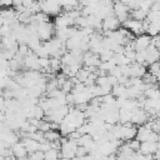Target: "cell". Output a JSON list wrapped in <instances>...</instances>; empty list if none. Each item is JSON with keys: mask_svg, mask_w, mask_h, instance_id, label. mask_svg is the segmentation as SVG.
Returning <instances> with one entry per match:
<instances>
[{"mask_svg": "<svg viewBox=\"0 0 160 160\" xmlns=\"http://www.w3.org/2000/svg\"><path fill=\"white\" fill-rule=\"evenodd\" d=\"M151 132H152V130H151L148 125H145V124H144V125H140V128L138 129L136 139H139L141 142H142V141H148Z\"/></svg>", "mask_w": 160, "mask_h": 160, "instance_id": "12", "label": "cell"}, {"mask_svg": "<svg viewBox=\"0 0 160 160\" xmlns=\"http://www.w3.org/2000/svg\"><path fill=\"white\" fill-rule=\"evenodd\" d=\"M101 62H102V61H101L99 54H95V52H92L91 50L84 52V64H85L86 66H98V68H99Z\"/></svg>", "mask_w": 160, "mask_h": 160, "instance_id": "8", "label": "cell"}, {"mask_svg": "<svg viewBox=\"0 0 160 160\" xmlns=\"http://www.w3.org/2000/svg\"><path fill=\"white\" fill-rule=\"evenodd\" d=\"M11 148H12V151H14V156L18 158V159H19V158H24V156H26V155L29 154L22 141H21V142L18 141V142L14 144Z\"/></svg>", "mask_w": 160, "mask_h": 160, "instance_id": "15", "label": "cell"}, {"mask_svg": "<svg viewBox=\"0 0 160 160\" xmlns=\"http://www.w3.org/2000/svg\"><path fill=\"white\" fill-rule=\"evenodd\" d=\"M122 25H124V28L129 29L132 34H135V35H138V36L141 35V34H146L145 30H144V24H142V21H140V20L129 19V20H126Z\"/></svg>", "mask_w": 160, "mask_h": 160, "instance_id": "4", "label": "cell"}, {"mask_svg": "<svg viewBox=\"0 0 160 160\" xmlns=\"http://www.w3.org/2000/svg\"><path fill=\"white\" fill-rule=\"evenodd\" d=\"M79 144L76 140H68L66 142L62 144L61 146V158H66V159H72L76 156V149H78Z\"/></svg>", "mask_w": 160, "mask_h": 160, "instance_id": "2", "label": "cell"}, {"mask_svg": "<svg viewBox=\"0 0 160 160\" xmlns=\"http://www.w3.org/2000/svg\"><path fill=\"white\" fill-rule=\"evenodd\" d=\"M149 119V114L146 112V110L139 108L135 109L132 111V116H131V122L135 125H144Z\"/></svg>", "mask_w": 160, "mask_h": 160, "instance_id": "6", "label": "cell"}, {"mask_svg": "<svg viewBox=\"0 0 160 160\" xmlns=\"http://www.w3.org/2000/svg\"><path fill=\"white\" fill-rule=\"evenodd\" d=\"M130 66H131V78H142L146 74L145 65H142V64L134 61L130 64Z\"/></svg>", "mask_w": 160, "mask_h": 160, "instance_id": "11", "label": "cell"}, {"mask_svg": "<svg viewBox=\"0 0 160 160\" xmlns=\"http://www.w3.org/2000/svg\"><path fill=\"white\" fill-rule=\"evenodd\" d=\"M156 118H158V119H160V110H159V112H158V115H156Z\"/></svg>", "mask_w": 160, "mask_h": 160, "instance_id": "39", "label": "cell"}, {"mask_svg": "<svg viewBox=\"0 0 160 160\" xmlns=\"http://www.w3.org/2000/svg\"><path fill=\"white\" fill-rule=\"evenodd\" d=\"M0 2H1L2 6H5V8H10V6H12L14 0H1Z\"/></svg>", "mask_w": 160, "mask_h": 160, "instance_id": "36", "label": "cell"}, {"mask_svg": "<svg viewBox=\"0 0 160 160\" xmlns=\"http://www.w3.org/2000/svg\"><path fill=\"white\" fill-rule=\"evenodd\" d=\"M104 160H118V159H116L115 154H111V155H109V156H105Z\"/></svg>", "mask_w": 160, "mask_h": 160, "instance_id": "37", "label": "cell"}, {"mask_svg": "<svg viewBox=\"0 0 160 160\" xmlns=\"http://www.w3.org/2000/svg\"><path fill=\"white\" fill-rule=\"evenodd\" d=\"M22 142H24V145H25V148H26L29 154H32V152L39 150L40 142L38 140H34V139H30V138H25V139H22Z\"/></svg>", "mask_w": 160, "mask_h": 160, "instance_id": "14", "label": "cell"}, {"mask_svg": "<svg viewBox=\"0 0 160 160\" xmlns=\"http://www.w3.org/2000/svg\"><path fill=\"white\" fill-rule=\"evenodd\" d=\"M39 130H41L42 132H46V131H50L51 130V122L50 121H46V120H42L40 126H39Z\"/></svg>", "mask_w": 160, "mask_h": 160, "instance_id": "30", "label": "cell"}, {"mask_svg": "<svg viewBox=\"0 0 160 160\" xmlns=\"http://www.w3.org/2000/svg\"><path fill=\"white\" fill-rule=\"evenodd\" d=\"M129 146L134 150V151H139L140 150V146H141V141L139 140V139H131L129 142Z\"/></svg>", "mask_w": 160, "mask_h": 160, "instance_id": "29", "label": "cell"}, {"mask_svg": "<svg viewBox=\"0 0 160 160\" xmlns=\"http://www.w3.org/2000/svg\"><path fill=\"white\" fill-rule=\"evenodd\" d=\"M59 158H61V154L56 150V149H50L45 152V160H58Z\"/></svg>", "mask_w": 160, "mask_h": 160, "instance_id": "20", "label": "cell"}, {"mask_svg": "<svg viewBox=\"0 0 160 160\" xmlns=\"http://www.w3.org/2000/svg\"><path fill=\"white\" fill-rule=\"evenodd\" d=\"M18 160H30L29 158H26V156H24V158H19Z\"/></svg>", "mask_w": 160, "mask_h": 160, "instance_id": "38", "label": "cell"}, {"mask_svg": "<svg viewBox=\"0 0 160 160\" xmlns=\"http://www.w3.org/2000/svg\"><path fill=\"white\" fill-rule=\"evenodd\" d=\"M151 44V36L149 34H141L134 40V48L136 51L146 50Z\"/></svg>", "mask_w": 160, "mask_h": 160, "instance_id": "5", "label": "cell"}, {"mask_svg": "<svg viewBox=\"0 0 160 160\" xmlns=\"http://www.w3.org/2000/svg\"><path fill=\"white\" fill-rule=\"evenodd\" d=\"M60 132H58L56 130H50V131H46V132H44V136H45V139L48 140V141H55V140H59L60 139Z\"/></svg>", "mask_w": 160, "mask_h": 160, "instance_id": "21", "label": "cell"}, {"mask_svg": "<svg viewBox=\"0 0 160 160\" xmlns=\"http://www.w3.org/2000/svg\"><path fill=\"white\" fill-rule=\"evenodd\" d=\"M150 45H154V46H156L158 49L160 48V34L156 35V36H151V44H150Z\"/></svg>", "mask_w": 160, "mask_h": 160, "instance_id": "33", "label": "cell"}, {"mask_svg": "<svg viewBox=\"0 0 160 160\" xmlns=\"http://www.w3.org/2000/svg\"><path fill=\"white\" fill-rule=\"evenodd\" d=\"M35 0H22V5L26 8V9H30L32 5H34Z\"/></svg>", "mask_w": 160, "mask_h": 160, "instance_id": "35", "label": "cell"}, {"mask_svg": "<svg viewBox=\"0 0 160 160\" xmlns=\"http://www.w3.org/2000/svg\"><path fill=\"white\" fill-rule=\"evenodd\" d=\"M159 142H154V141H142L141 146H140V152L144 155H150V154H155V151L158 150Z\"/></svg>", "mask_w": 160, "mask_h": 160, "instance_id": "10", "label": "cell"}, {"mask_svg": "<svg viewBox=\"0 0 160 160\" xmlns=\"http://www.w3.org/2000/svg\"><path fill=\"white\" fill-rule=\"evenodd\" d=\"M112 8H114V15L119 19V21L121 24H124L126 20L130 19V8L126 4L121 2L120 0H116V1H114Z\"/></svg>", "mask_w": 160, "mask_h": 160, "instance_id": "1", "label": "cell"}, {"mask_svg": "<svg viewBox=\"0 0 160 160\" xmlns=\"http://www.w3.org/2000/svg\"><path fill=\"white\" fill-rule=\"evenodd\" d=\"M74 82L71 81V79H68L65 82H64V85L61 86V90L64 91V92H66V94H69V92H71L72 91V89H74Z\"/></svg>", "mask_w": 160, "mask_h": 160, "instance_id": "26", "label": "cell"}, {"mask_svg": "<svg viewBox=\"0 0 160 160\" xmlns=\"http://www.w3.org/2000/svg\"><path fill=\"white\" fill-rule=\"evenodd\" d=\"M135 61H136V62H139V64L145 65V62H146V50H140V51H136Z\"/></svg>", "mask_w": 160, "mask_h": 160, "instance_id": "25", "label": "cell"}, {"mask_svg": "<svg viewBox=\"0 0 160 160\" xmlns=\"http://www.w3.org/2000/svg\"><path fill=\"white\" fill-rule=\"evenodd\" d=\"M149 71H150L151 75L158 76V74L160 72V61H156L154 64H150L149 65Z\"/></svg>", "mask_w": 160, "mask_h": 160, "instance_id": "27", "label": "cell"}, {"mask_svg": "<svg viewBox=\"0 0 160 160\" xmlns=\"http://www.w3.org/2000/svg\"><path fill=\"white\" fill-rule=\"evenodd\" d=\"M39 58H49L50 56V54H49V51L46 50V48L44 46V45H41L40 48H38L35 51H34Z\"/></svg>", "mask_w": 160, "mask_h": 160, "instance_id": "28", "label": "cell"}, {"mask_svg": "<svg viewBox=\"0 0 160 160\" xmlns=\"http://www.w3.org/2000/svg\"><path fill=\"white\" fill-rule=\"evenodd\" d=\"M146 34H149L150 36H156L160 34V20L159 21H151L149 24V28L146 30Z\"/></svg>", "mask_w": 160, "mask_h": 160, "instance_id": "19", "label": "cell"}, {"mask_svg": "<svg viewBox=\"0 0 160 160\" xmlns=\"http://www.w3.org/2000/svg\"><path fill=\"white\" fill-rule=\"evenodd\" d=\"M114 55H115V52L112 50L105 49V50H102L100 52V59H101V61H109V60H111L114 58Z\"/></svg>", "mask_w": 160, "mask_h": 160, "instance_id": "22", "label": "cell"}, {"mask_svg": "<svg viewBox=\"0 0 160 160\" xmlns=\"http://www.w3.org/2000/svg\"><path fill=\"white\" fill-rule=\"evenodd\" d=\"M151 10L154 11H160V0H155L151 5Z\"/></svg>", "mask_w": 160, "mask_h": 160, "instance_id": "34", "label": "cell"}, {"mask_svg": "<svg viewBox=\"0 0 160 160\" xmlns=\"http://www.w3.org/2000/svg\"><path fill=\"white\" fill-rule=\"evenodd\" d=\"M148 11L138 8V9H134L130 11V18L131 19H135V20H140V21H144L146 18H148Z\"/></svg>", "mask_w": 160, "mask_h": 160, "instance_id": "16", "label": "cell"}, {"mask_svg": "<svg viewBox=\"0 0 160 160\" xmlns=\"http://www.w3.org/2000/svg\"><path fill=\"white\" fill-rule=\"evenodd\" d=\"M61 65H62L61 59H59V58H51L50 59V68H51V71L52 72H55L59 69H61Z\"/></svg>", "mask_w": 160, "mask_h": 160, "instance_id": "23", "label": "cell"}, {"mask_svg": "<svg viewBox=\"0 0 160 160\" xmlns=\"http://www.w3.org/2000/svg\"><path fill=\"white\" fill-rule=\"evenodd\" d=\"M160 60V51L156 46L154 45H150L148 49H146V62H145V66L146 65H150V64H154L156 61Z\"/></svg>", "mask_w": 160, "mask_h": 160, "instance_id": "9", "label": "cell"}, {"mask_svg": "<svg viewBox=\"0 0 160 160\" xmlns=\"http://www.w3.org/2000/svg\"><path fill=\"white\" fill-rule=\"evenodd\" d=\"M126 90H128V88L125 86V85H122V84H116L115 86H112V95L115 96V98H126L128 99V96H126Z\"/></svg>", "mask_w": 160, "mask_h": 160, "instance_id": "17", "label": "cell"}, {"mask_svg": "<svg viewBox=\"0 0 160 160\" xmlns=\"http://www.w3.org/2000/svg\"><path fill=\"white\" fill-rule=\"evenodd\" d=\"M138 135V129L135 128V125L132 126H125L122 125V140H131L134 138H136Z\"/></svg>", "mask_w": 160, "mask_h": 160, "instance_id": "13", "label": "cell"}, {"mask_svg": "<svg viewBox=\"0 0 160 160\" xmlns=\"http://www.w3.org/2000/svg\"><path fill=\"white\" fill-rule=\"evenodd\" d=\"M120 21L115 15H110L102 20V30L104 31H114L120 28Z\"/></svg>", "mask_w": 160, "mask_h": 160, "instance_id": "7", "label": "cell"}, {"mask_svg": "<svg viewBox=\"0 0 160 160\" xmlns=\"http://www.w3.org/2000/svg\"><path fill=\"white\" fill-rule=\"evenodd\" d=\"M159 51H160V48H159Z\"/></svg>", "mask_w": 160, "mask_h": 160, "instance_id": "40", "label": "cell"}, {"mask_svg": "<svg viewBox=\"0 0 160 160\" xmlns=\"http://www.w3.org/2000/svg\"><path fill=\"white\" fill-rule=\"evenodd\" d=\"M80 136H81V134L78 131V130H75V131H72V132H70L69 135H68V138L70 139V140H79L80 139Z\"/></svg>", "mask_w": 160, "mask_h": 160, "instance_id": "32", "label": "cell"}, {"mask_svg": "<svg viewBox=\"0 0 160 160\" xmlns=\"http://www.w3.org/2000/svg\"><path fill=\"white\" fill-rule=\"evenodd\" d=\"M91 72L88 70V69H85V68H82V69H80V71L76 74V78L79 79V81L80 82H85L86 81V79L89 78V75H90Z\"/></svg>", "mask_w": 160, "mask_h": 160, "instance_id": "24", "label": "cell"}, {"mask_svg": "<svg viewBox=\"0 0 160 160\" xmlns=\"http://www.w3.org/2000/svg\"><path fill=\"white\" fill-rule=\"evenodd\" d=\"M52 35H54V25L50 24V22H42V24H39L38 25V36L44 40V41H48V40H51L52 39Z\"/></svg>", "mask_w": 160, "mask_h": 160, "instance_id": "3", "label": "cell"}, {"mask_svg": "<svg viewBox=\"0 0 160 160\" xmlns=\"http://www.w3.org/2000/svg\"><path fill=\"white\" fill-rule=\"evenodd\" d=\"M119 115H120L119 122H120V124H126V122L131 121L132 111H130V110H128V109H125V108H121V109L119 110Z\"/></svg>", "mask_w": 160, "mask_h": 160, "instance_id": "18", "label": "cell"}, {"mask_svg": "<svg viewBox=\"0 0 160 160\" xmlns=\"http://www.w3.org/2000/svg\"><path fill=\"white\" fill-rule=\"evenodd\" d=\"M50 149H51V142L50 141H44V142H40V145H39V150H41L44 152H46Z\"/></svg>", "mask_w": 160, "mask_h": 160, "instance_id": "31", "label": "cell"}]
</instances>
